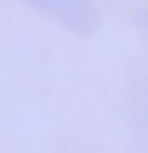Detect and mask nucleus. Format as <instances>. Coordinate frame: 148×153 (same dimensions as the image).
<instances>
[{
  "label": "nucleus",
  "mask_w": 148,
  "mask_h": 153,
  "mask_svg": "<svg viewBox=\"0 0 148 153\" xmlns=\"http://www.w3.org/2000/svg\"><path fill=\"white\" fill-rule=\"evenodd\" d=\"M144 32H148V9H144Z\"/></svg>",
  "instance_id": "3"
},
{
  "label": "nucleus",
  "mask_w": 148,
  "mask_h": 153,
  "mask_svg": "<svg viewBox=\"0 0 148 153\" xmlns=\"http://www.w3.org/2000/svg\"><path fill=\"white\" fill-rule=\"evenodd\" d=\"M126 117H130V126H135L139 149L148 153V81H139V86L126 95Z\"/></svg>",
  "instance_id": "2"
},
{
  "label": "nucleus",
  "mask_w": 148,
  "mask_h": 153,
  "mask_svg": "<svg viewBox=\"0 0 148 153\" xmlns=\"http://www.w3.org/2000/svg\"><path fill=\"white\" fill-rule=\"evenodd\" d=\"M23 5L36 9L40 18H49L54 27L77 32V36H85V32H94V27L103 23V14H99L94 0H23Z\"/></svg>",
  "instance_id": "1"
}]
</instances>
